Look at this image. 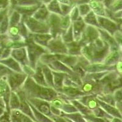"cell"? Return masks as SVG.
I'll list each match as a JSON object with an SVG mask.
<instances>
[{"label":"cell","mask_w":122,"mask_h":122,"mask_svg":"<svg viewBox=\"0 0 122 122\" xmlns=\"http://www.w3.org/2000/svg\"><path fill=\"white\" fill-rule=\"evenodd\" d=\"M47 9L48 11H51L54 13L62 14L61 10V3L57 0H52L47 4Z\"/></svg>","instance_id":"2"},{"label":"cell","mask_w":122,"mask_h":122,"mask_svg":"<svg viewBox=\"0 0 122 122\" xmlns=\"http://www.w3.org/2000/svg\"><path fill=\"white\" fill-rule=\"evenodd\" d=\"M95 1H101L102 0H95Z\"/></svg>","instance_id":"5"},{"label":"cell","mask_w":122,"mask_h":122,"mask_svg":"<svg viewBox=\"0 0 122 122\" xmlns=\"http://www.w3.org/2000/svg\"><path fill=\"white\" fill-rule=\"evenodd\" d=\"M14 7H23L40 4L37 0H9Z\"/></svg>","instance_id":"1"},{"label":"cell","mask_w":122,"mask_h":122,"mask_svg":"<svg viewBox=\"0 0 122 122\" xmlns=\"http://www.w3.org/2000/svg\"><path fill=\"white\" fill-rule=\"evenodd\" d=\"M57 1L62 4H70V0H57Z\"/></svg>","instance_id":"4"},{"label":"cell","mask_w":122,"mask_h":122,"mask_svg":"<svg viewBox=\"0 0 122 122\" xmlns=\"http://www.w3.org/2000/svg\"><path fill=\"white\" fill-rule=\"evenodd\" d=\"M40 3H43L44 4H48L50 2H51L52 0H37Z\"/></svg>","instance_id":"3"}]
</instances>
